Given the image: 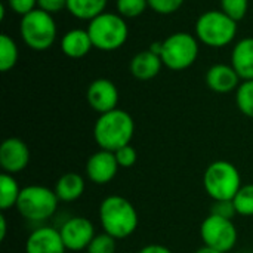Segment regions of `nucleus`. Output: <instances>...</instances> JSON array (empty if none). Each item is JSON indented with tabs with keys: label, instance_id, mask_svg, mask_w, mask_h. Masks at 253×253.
Segmentation results:
<instances>
[{
	"label": "nucleus",
	"instance_id": "17",
	"mask_svg": "<svg viewBox=\"0 0 253 253\" xmlns=\"http://www.w3.org/2000/svg\"><path fill=\"white\" fill-rule=\"evenodd\" d=\"M92 47H93L92 39L87 30H83V28L68 30L61 39V50L65 56L71 59L84 58L90 52Z\"/></svg>",
	"mask_w": 253,
	"mask_h": 253
},
{
	"label": "nucleus",
	"instance_id": "1",
	"mask_svg": "<svg viewBox=\"0 0 253 253\" xmlns=\"http://www.w3.org/2000/svg\"><path fill=\"white\" fill-rule=\"evenodd\" d=\"M99 224L104 233L110 234L116 240H125L130 237L139 224L138 212L135 206L123 196H107L99 205Z\"/></svg>",
	"mask_w": 253,
	"mask_h": 253
},
{
	"label": "nucleus",
	"instance_id": "4",
	"mask_svg": "<svg viewBox=\"0 0 253 253\" xmlns=\"http://www.w3.org/2000/svg\"><path fill=\"white\" fill-rule=\"evenodd\" d=\"M58 205L59 199L52 188L44 185H27L21 190L15 209L24 219L33 224H42L56 213Z\"/></svg>",
	"mask_w": 253,
	"mask_h": 253
},
{
	"label": "nucleus",
	"instance_id": "29",
	"mask_svg": "<svg viewBox=\"0 0 253 253\" xmlns=\"http://www.w3.org/2000/svg\"><path fill=\"white\" fill-rule=\"evenodd\" d=\"M114 156H116V160H117L119 166L123 168V169L132 168L138 160V153L130 144L126 145V147H122L117 151H114Z\"/></svg>",
	"mask_w": 253,
	"mask_h": 253
},
{
	"label": "nucleus",
	"instance_id": "14",
	"mask_svg": "<svg viewBox=\"0 0 253 253\" xmlns=\"http://www.w3.org/2000/svg\"><path fill=\"white\" fill-rule=\"evenodd\" d=\"M59 228L49 225L36 227L25 240V253H65Z\"/></svg>",
	"mask_w": 253,
	"mask_h": 253
},
{
	"label": "nucleus",
	"instance_id": "21",
	"mask_svg": "<svg viewBox=\"0 0 253 253\" xmlns=\"http://www.w3.org/2000/svg\"><path fill=\"white\" fill-rule=\"evenodd\" d=\"M21 187L15 178V175L1 173L0 175V209L3 212L16 206V202L21 194Z\"/></svg>",
	"mask_w": 253,
	"mask_h": 253
},
{
	"label": "nucleus",
	"instance_id": "32",
	"mask_svg": "<svg viewBox=\"0 0 253 253\" xmlns=\"http://www.w3.org/2000/svg\"><path fill=\"white\" fill-rule=\"evenodd\" d=\"M37 7L50 15H55L67 9V0H37Z\"/></svg>",
	"mask_w": 253,
	"mask_h": 253
},
{
	"label": "nucleus",
	"instance_id": "35",
	"mask_svg": "<svg viewBox=\"0 0 253 253\" xmlns=\"http://www.w3.org/2000/svg\"><path fill=\"white\" fill-rule=\"evenodd\" d=\"M194 253H222L219 252V251H215V249H211V248H208V246H203V248H200V249H197Z\"/></svg>",
	"mask_w": 253,
	"mask_h": 253
},
{
	"label": "nucleus",
	"instance_id": "26",
	"mask_svg": "<svg viewBox=\"0 0 253 253\" xmlns=\"http://www.w3.org/2000/svg\"><path fill=\"white\" fill-rule=\"evenodd\" d=\"M117 242L107 233L96 234L95 239L87 246L86 253H116L117 252Z\"/></svg>",
	"mask_w": 253,
	"mask_h": 253
},
{
	"label": "nucleus",
	"instance_id": "31",
	"mask_svg": "<svg viewBox=\"0 0 253 253\" xmlns=\"http://www.w3.org/2000/svg\"><path fill=\"white\" fill-rule=\"evenodd\" d=\"M7 7L21 18L37 9V0H6Z\"/></svg>",
	"mask_w": 253,
	"mask_h": 253
},
{
	"label": "nucleus",
	"instance_id": "8",
	"mask_svg": "<svg viewBox=\"0 0 253 253\" xmlns=\"http://www.w3.org/2000/svg\"><path fill=\"white\" fill-rule=\"evenodd\" d=\"M199 40L196 36L178 31L170 34L162 42L160 58L163 65L172 71H184L190 68L199 56Z\"/></svg>",
	"mask_w": 253,
	"mask_h": 253
},
{
	"label": "nucleus",
	"instance_id": "11",
	"mask_svg": "<svg viewBox=\"0 0 253 253\" xmlns=\"http://www.w3.org/2000/svg\"><path fill=\"white\" fill-rule=\"evenodd\" d=\"M30 157L28 145L16 136L6 138L0 145V168L4 173H21L28 166Z\"/></svg>",
	"mask_w": 253,
	"mask_h": 253
},
{
	"label": "nucleus",
	"instance_id": "27",
	"mask_svg": "<svg viewBox=\"0 0 253 253\" xmlns=\"http://www.w3.org/2000/svg\"><path fill=\"white\" fill-rule=\"evenodd\" d=\"M221 10L236 22L242 21L249 9V0H219Z\"/></svg>",
	"mask_w": 253,
	"mask_h": 253
},
{
	"label": "nucleus",
	"instance_id": "15",
	"mask_svg": "<svg viewBox=\"0 0 253 253\" xmlns=\"http://www.w3.org/2000/svg\"><path fill=\"white\" fill-rule=\"evenodd\" d=\"M242 79L230 64H215L206 73V84L216 93H230L237 90Z\"/></svg>",
	"mask_w": 253,
	"mask_h": 253
},
{
	"label": "nucleus",
	"instance_id": "6",
	"mask_svg": "<svg viewBox=\"0 0 253 253\" xmlns=\"http://www.w3.org/2000/svg\"><path fill=\"white\" fill-rule=\"evenodd\" d=\"M242 185L240 172L231 162L215 160L205 170L203 187L213 202L233 200Z\"/></svg>",
	"mask_w": 253,
	"mask_h": 253
},
{
	"label": "nucleus",
	"instance_id": "3",
	"mask_svg": "<svg viewBox=\"0 0 253 253\" xmlns=\"http://www.w3.org/2000/svg\"><path fill=\"white\" fill-rule=\"evenodd\" d=\"M87 33L93 47L102 52H114L120 49L129 39V25L126 19L114 12H104L89 21Z\"/></svg>",
	"mask_w": 253,
	"mask_h": 253
},
{
	"label": "nucleus",
	"instance_id": "13",
	"mask_svg": "<svg viewBox=\"0 0 253 253\" xmlns=\"http://www.w3.org/2000/svg\"><path fill=\"white\" fill-rule=\"evenodd\" d=\"M120 166L114 153L107 150H98L86 162V176L96 185L110 184L116 178Z\"/></svg>",
	"mask_w": 253,
	"mask_h": 253
},
{
	"label": "nucleus",
	"instance_id": "18",
	"mask_svg": "<svg viewBox=\"0 0 253 253\" xmlns=\"http://www.w3.org/2000/svg\"><path fill=\"white\" fill-rule=\"evenodd\" d=\"M231 65L242 80H253V37L242 39L234 44Z\"/></svg>",
	"mask_w": 253,
	"mask_h": 253
},
{
	"label": "nucleus",
	"instance_id": "22",
	"mask_svg": "<svg viewBox=\"0 0 253 253\" xmlns=\"http://www.w3.org/2000/svg\"><path fill=\"white\" fill-rule=\"evenodd\" d=\"M19 58V50L15 40L9 34L0 36V70L3 73L10 71Z\"/></svg>",
	"mask_w": 253,
	"mask_h": 253
},
{
	"label": "nucleus",
	"instance_id": "12",
	"mask_svg": "<svg viewBox=\"0 0 253 253\" xmlns=\"http://www.w3.org/2000/svg\"><path fill=\"white\" fill-rule=\"evenodd\" d=\"M87 104L98 114L113 111L119 105L120 93L110 79H96L87 87Z\"/></svg>",
	"mask_w": 253,
	"mask_h": 253
},
{
	"label": "nucleus",
	"instance_id": "9",
	"mask_svg": "<svg viewBox=\"0 0 253 253\" xmlns=\"http://www.w3.org/2000/svg\"><path fill=\"white\" fill-rule=\"evenodd\" d=\"M200 237L203 246L228 253L236 248L239 233L233 219H225L209 213L200 225Z\"/></svg>",
	"mask_w": 253,
	"mask_h": 253
},
{
	"label": "nucleus",
	"instance_id": "19",
	"mask_svg": "<svg viewBox=\"0 0 253 253\" xmlns=\"http://www.w3.org/2000/svg\"><path fill=\"white\" fill-rule=\"evenodd\" d=\"M86 190V182L84 178L77 173V172H67L62 176L58 178L55 182L53 191L58 196L59 202L64 203H71L79 200Z\"/></svg>",
	"mask_w": 253,
	"mask_h": 253
},
{
	"label": "nucleus",
	"instance_id": "25",
	"mask_svg": "<svg viewBox=\"0 0 253 253\" xmlns=\"http://www.w3.org/2000/svg\"><path fill=\"white\" fill-rule=\"evenodd\" d=\"M117 13L123 18H138L142 15L148 6V0H117Z\"/></svg>",
	"mask_w": 253,
	"mask_h": 253
},
{
	"label": "nucleus",
	"instance_id": "33",
	"mask_svg": "<svg viewBox=\"0 0 253 253\" xmlns=\"http://www.w3.org/2000/svg\"><path fill=\"white\" fill-rule=\"evenodd\" d=\"M138 253H173L169 248H166V246H163V245H156V243H153V245H147V246H144L142 249H139V252Z\"/></svg>",
	"mask_w": 253,
	"mask_h": 253
},
{
	"label": "nucleus",
	"instance_id": "30",
	"mask_svg": "<svg viewBox=\"0 0 253 253\" xmlns=\"http://www.w3.org/2000/svg\"><path fill=\"white\" fill-rule=\"evenodd\" d=\"M211 213L225 218V219H234V216L237 215V211L234 208L233 200H218V202H213L211 208Z\"/></svg>",
	"mask_w": 253,
	"mask_h": 253
},
{
	"label": "nucleus",
	"instance_id": "16",
	"mask_svg": "<svg viewBox=\"0 0 253 253\" xmlns=\"http://www.w3.org/2000/svg\"><path fill=\"white\" fill-rule=\"evenodd\" d=\"M162 67H163V61L160 55L151 52L150 49L138 52L130 59V64H129L130 74L141 82H147V80L157 77Z\"/></svg>",
	"mask_w": 253,
	"mask_h": 253
},
{
	"label": "nucleus",
	"instance_id": "10",
	"mask_svg": "<svg viewBox=\"0 0 253 253\" xmlns=\"http://www.w3.org/2000/svg\"><path fill=\"white\" fill-rule=\"evenodd\" d=\"M59 233L67 251L82 252L86 251L90 242L95 239V225L86 216H71L62 222Z\"/></svg>",
	"mask_w": 253,
	"mask_h": 253
},
{
	"label": "nucleus",
	"instance_id": "20",
	"mask_svg": "<svg viewBox=\"0 0 253 253\" xmlns=\"http://www.w3.org/2000/svg\"><path fill=\"white\" fill-rule=\"evenodd\" d=\"M108 0H67V10L77 19L92 21L105 12Z\"/></svg>",
	"mask_w": 253,
	"mask_h": 253
},
{
	"label": "nucleus",
	"instance_id": "23",
	"mask_svg": "<svg viewBox=\"0 0 253 253\" xmlns=\"http://www.w3.org/2000/svg\"><path fill=\"white\" fill-rule=\"evenodd\" d=\"M236 104L242 114L253 119V80H243L236 90Z\"/></svg>",
	"mask_w": 253,
	"mask_h": 253
},
{
	"label": "nucleus",
	"instance_id": "28",
	"mask_svg": "<svg viewBox=\"0 0 253 253\" xmlns=\"http://www.w3.org/2000/svg\"><path fill=\"white\" fill-rule=\"evenodd\" d=\"M185 0H148V6L160 15H172L181 9Z\"/></svg>",
	"mask_w": 253,
	"mask_h": 253
},
{
	"label": "nucleus",
	"instance_id": "5",
	"mask_svg": "<svg viewBox=\"0 0 253 253\" xmlns=\"http://www.w3.org/2000/svg\"><path fill=\"white\" fill-rule=\"evenodd\" d=\"M196 37L209 47H224L234 42L237 36V22L219 10L203 12L194 25Z\"/></svg>",
	"mask_w": 253,
	"mask_h": 253
},
{
	"label": "nucleus",
	"instance_id": "24",
	"mask_svg": "<svg viewBox=\"0 0 253 253\" xmlns=\"http://www.w3.org/2000/svg\"><path fill=\"white\" fill-rule=\"evenodd\" d=\"M237 215L253 216V184H245L233 199Z\"/></svg>",
	"mask_w": 253,
	"mask_h": 253
},
{
	"label": "nucleus",
	"instance_id": "34",
	"mask_svg": "<svg viewBox=\"0 0 253 253\" xmlns=\"http://www.w3.org/2000/svg\"><path fill=\"white\" fill-rule=\"evenodd\" d=\"M7 234V221L4 215H0V240L3 242Z\"/></svg>",
	"mask_w": 253,
	"mask_h": 253
},
{
	"label": "nucleus",
	"instance_id": "2",
	"mask_svg": "<svg viewBox=\"0 0 253 253\" xmlns=\"http://www.w3.org/2000/svg\"><path fill=\"white\" fill-rule=\"evenodd\" d=\"M135 133V122L132 116L116 108L113 111L99 114L93 125V139L99 150L117 151L132 142Z\"/></svg>",
	"mask_w": 253,
	"mask_h": 253
},
{
	"label": "nucleus",
	"instance_id": "7",
	"mask_svg": "<svg viewBox=\"0 0 253 253\" xmlns=\"http://www.w3.org/2000/svg\"><path fill=\"white\" fill-rule=\"evenodd\" d=\"M19 34L22 42L31 50L43 52L50 49L56 40V24L53 15L39 7L34 9L21 18Z\"/></svg>",
	"mask_w": 253,
	"mask_h": 253
}]
</instances>
